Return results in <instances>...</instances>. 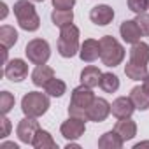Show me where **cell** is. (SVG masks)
Here are the masks:
<instances>
[{"label": "cell", "mask_w": 149, "mask_h": 149, "mask_svg": "<svg viewBox=\"0 0 149 149\" xmlns=\"http://www.w3.org/2000/svg\"><path fill=\"white\" fill-rule=\"evenodd\" d=\"M142 88H144V90L149 93V74H147V76L144 77V81H142Z\"/></svg>", "instance_id": "32"}, {"label": "cell", "mask_w": 149, "mask_h": 149, "mask_svg": "<svg viewBox=\"0 0 149 149\" xmlns=\"http://www.w3.org/2000/svg\"><path fill=\"white\" fill-rule=\"evenodd\" d=\"M100 79H102V72L98 70V67L95 65H88L83 68L81 72V84L88 86V88H95L100 86Z\"/></svg>", "instance_id": "17"}, {"label": "cell", "mask_w": 149, "mask_h": 149, "mask_svg": "<svg viewBox=\"0 0 149 149\" xmlns=\"http://www.w3.org/2000/svg\"><path fill=\"white\" fill-rule=\"evenodd\" d=\"M100 60L105 67H118L125 60V47L112 35H104L100 39Z\"/></svg>", "instance_id": "4"}, {"label": "cell", "mask_w": 149, "mask_h": 149, "mask_svg": "<svg viewBox=\"0 0 149 149\" xmlns=\"http://www.w3.org/2000/svg\"><path fill=\"white\" fill-rule=\"evenodd\" d=\"M2 147H11V149H19V147H18V144H14V142H4V144H2Z\"/></svg>", "instance_id": "33"}, {"label": "cell", "mask_w": 149, "mask_h": 149, "mask_svg": "<svg viewBox=\"0 0 149 149\" xmlns=\"http://www.w3.org/2000/svg\"><path fill=\"white\" fill-rule=\"evenodd\" d=\"M119 33H121L123 40L128 42V44H135V42H139L140 37L144 35L142 30L139 28V25H137L135 19H126V21H123L121 26H119Z\"/></svg>", "instance_id": "12"}, {"label": "cell", "mask_w": 149, "mask_h": 149, "mask_svg": "<svg viewBox=\"0 0 149 149\" xmlns=\"http://www.w3.org/2000/svg\"><path fill=\"white\" fill-rule=\"evenodd\" d=\"M76 6V0H53L54 9H72Z\"/></svg>", "instance_id": "30"}, {"label": "cell", "mask_w": 149, "mask_h": 149, "mask_svg": "<svg viewBox=\"0 0 149 149\" xmlns=\"http://www.w3.org/2000/svg\"><path fill=\"white\" fill-rule=\"evenodd\" d=\"M91 90H93V88H88V86H84V84L74 88L72 97H70V104H68V116L86 119V111H88V107L93 104V100L97 98ZM86 121H88V119H86Z\"/></svg>", "instance_id": "1"}, {"label": "cell", "mask_w": 149, "mask_h": 149, "mask_svg": "<svg viewBox=\"0 0 149 149\" xmlns=\"http://www.w3.org/2000/svg\"><path fill=\"white\" fill-rule=\"evenodd\" d=\"M25 54L33 65H44L51 56V47L44 39H32L25 47Z\"/></svg>", "instance_id": "6"}, {"label": "cell", "mask_w": 149, "mask_h": 149, "mask_svg": "<svg viewBox=\"0 0 149 149\" xmlns=\"http://www.w3.org/2000/svg\"><path fill=\"white\" fill-rule=\"evenodd\" d=\"M81 49L79 44V28L76 25H67L60 28V37H58V53L63 58H72L76 56Z\"/></svg>", "instance_id": "2"}, {"label": "cell", "mask_w": 149, "mask_h": 149, "mask_svg": "<svg viewBox=\"0 0 149 149\" xmlns=\"http://www.w3.org/2000/svg\"><path fill=\"white\" fill-rule=\"evenodd\" d=\"M44 91L49 95V97H54V98H60V97H63V93L67 91V84L61 81V79H56V77H53L46 86H44Z\"/></svg>", "instance_id": "26"}, {"label": "cell", "mask_w": 149, "mask_h": 149, "mask_svg": "<svg viewBox=\"0 0 149 149\" xmlns=\"http://www.w3.org/2000/svg\"><path fill=\"white\" fill-rule=\"evenodd\" d=\"M32 2H44V0H32Z\"/></svg>", "instance_id": "37"}, {"label": "cell", "mask_w": 149, "mask_h": 149, "mask_svg": "<svg viewBox=\"0 0 149 149\" xmlns=\"http://www.w3.org/2000/svg\"><path fill=\"white\" fill-rule=\"evenodd\" d=\"M130 98L137 111H147L149 109V93L142 86H135L130 91Z\"/></svg>", "instance_id": "20"}, {"label": "cell", "mask_w": 149, "mask_h": 149, "mask_svg": "<svg viewBox=\"0 0 149 149\" xmlns=\"http://www.w3.org/2000/svg\"><path fill=\"white\" fill-rule=\"evenodd\" d=\"M100 88H102L105 93H116V91L119 90V79H118V76H116V74H112V72L102 74Z\"/></svg>", "instance_id": "25"}, {"label": "cell", "mask_w": 149, "mask_h": 149, "mask_svg": "<svg viewBox=\"0 0 149 149\" xmlns=\"http://www.w3.org/2000/svg\"><path fill=\"white\" fill-rule=\"evenodd\" d=\"M130 61H135V63H140V65H147L149 63V44H146L142 40L132 44Z\"/></svg>", "instance_id": "18"}, {"label": "cell", "mask_w": 149, "mask_h": 149, "mask_svg": "<svg viewBox=\"0 0 149 149\" xmlns=\"http://www.w3.org/2000/svg\"><path fill=\"white\" fill-rule=\"evenodd\" d=\"M144 146H149V142H139V144H135V149H140Z\"/></svg>", "instance_id": "35"}, {"label": "cell", "mask_w": 149, "mask_h": 149, "mask_svg": "<svg viewBox=\"0 0 149 149\" xmlns=\"http://www.w3.org/2000/svg\"><path fill=\"white\" fill-rule=\"evenodd\" d=\"M125 74L126 77L132 79V81H144V77L147 76V65H140V63H135V61H128L125 65Z\"/></svg>", "instance_id": "21"}, {"label": "cell", "mask_w": 149, "mask_h": 149, "mask_svg": "<svg viewBox=\"0 0 149 149\" xmlns=\"http://www.w3.org/2000/svg\"><path fill=\"white\" fill-rule=\"evenodd\" d=\"M133 111H135V105H133V102H132L130 97H119L111 105V112L118 119L119 118H130L133 114Z\"/></svg>", "instance_id": "14"}, {"label": "cell", "mask_w": 149, "mask_h": 149, "mask_svg": "<svg viewBox=\"0 0 149 149\" xmlns=\"http://www.w3.org/2000/svg\"><path fill=\"white\" fill-rule=\"evenodd\" d=\"M54 77V70L49 67V65H37L35 70L32 72V83L39 88H44L51 79Z\"/></svg>", "instance_id": "16"}, {"label": "cell", "mask_w": 149, "mask_h": 149, "mask_svg": "<svg viewBox=\"0 0 149 149\" xmlns=\"http://www.w3.org/2000/svg\"><path fill=\"white\" fill-rule=\"evenodd\" d=\"M90 19L95 25H98V26H105V25H109L114 19V9L111 6H107V4L95 6L90 11Z\"/></svg>", "instance_id": "11"}, {"label": "cell", "mask_w": 149, "mask_h": 149, "mask_svg": "<svg viewBox=\"0 0 149 149\" xmlns=\"http://www.w3.org/2000/svg\"><path fill=\"white\" fill-rule=\"evenodd\" d=\"M123 144H125V140L118 135L116 130L105 132V133L98 139V147H100V149H121Z\"/></svg>", "instance_id": "19"}, {"label": "cell", "mask_w": 149, "mask_h": 149, "mask_svg": "<svg viewBox=\"0 0 149 149\" xmlns=\"http://www.w3.org/2000/svg\"><path fill=\"white\" fill-rule=\"evenodd\" d=\"M114 130H116L118 135L126 142V140H132V139L137 135V123H135L132 118H119L118 123L114 125Z\"/></svg>", "instance_id": "15"}, {"label": "cell", "mask_w": 149, "mask_h": 149, "mask_svg": "<svg viewBox=\"0 0 149 149\" xmlns=\"http://www.w3.org/2000/svg\"><path fill=\"white\" fill-rule=\"evenodd\" d=\"M51 19H53L54 26L63 28L74 21V13H72V9H54L51 13Z\"/></svg>", "instance_id": "24"}, {"label": "cell", "mask_w": 149, "mask_h": 149, "mask_svg": "<svg viewBox=\"0 0 149 149\" xmlns=\"http://www.w3.org/2000/svg\"><path fill=\"white\" fill-rule=\"evenodd\" d=\"M67 149H79V146H77V144H70V142H68V144H67Z\"/></svg>", "instance_id": "36"}, {"label": "cell", "mask_w": 149, "mask_h": 149, "mask_svg": "<svg viewBox=\"0 0 149 149\" xmlns=\"http://www.w3.org/2000/svg\"><path fill=\"white\" fill-rule=\"evenodd\" d=\"M109 114H111V104L105 98H95L93 104L86 111V119L95 121V123H102L107 119Z\"/></svg>", "instance_id": "10"}, {"label": "cell", "mask_w": 149, "mask_h": 149, "mask_svg": "<svg viewBox=\"0 0 149 149\" xmlns=\"http://www.w3.org/2000/svg\"><path fill=\"white\" fill-rule=\"evenodd\" d=\"M60 132H61V135H63L68 142L77 140V139H79V137H83V135H84V132H86V119H81V118H74V116H70L67 121H63V123H61Z\"/></svg>", "instance_id": "7"}, {"label": "cell", "mask_w": 149, "mask_h": 149, "mask_svg": "<svg viewBox=\"0 0 149 149\" xmlns=\"http://www.w3.org/2000/svg\"><path fill=\"white\" fill-rule=\"evenodd\" d=\"M135 21H137L139 28L142 30V33H144V35H149V14H146V13L137 14Z\"/></svg>", "instance_id": "29"}, {"label": "cell", "mask_w": 149, "mask_h": 149, "mask_svg": "<svg viewBox=\"0 0 149 149\" xmlns=\"http://www.w3.org/2000/svg\"><path fill=\"white\" fill-rule=\"evenodd\" d=\"M2 9H4V11H2V19H4V18L7 16V6H6L4 2H2Z\"/></svg>", "instance_id": "34"}, {"label": "cell", "mask_w": 149, "mask_h": 149, "mask_svg": "<svg viewBox=\"0 0 149 149\" xmlns=\"http://www.w3.org/2000/svg\"><path fill=\"white\" fill-rule=\"evenodd\" d=\"M128 9L135 14H142L149 9V0H128Z\"/></svg>", "instance_id": "28"}, {"label": "cell", "mask_w": 149, "mask_h": 149, "mask_svg": "<svg viewBox=\"0 0 149 149\" xmlns=\"http://www.w3.org/2000/svg\"><path fill=\"white\" fill-rule=\"evenodd\" d=\"M4 74L6 77L13 83H21L23 79H26L28 76V63L21 58H14L11 61L6 63V68H4Z\"/></svg>", "instance_id": "9"}, {"label": "cell", "mask_w": 149, "mask_h": 149, "mask_svg": "<svg viewBox=\"0 0 149 149\" xmlns=\"http://www.w3.org/2000/svg\"><path fill=\"white\" fill-rule=\"evenodd\" d=\"M0 123H2V133H0V137H2V139H6L9 133H11V121L6 118V114H4V118H2V121H0Z\"/></svg>", "instance_id": "31"}, {"label": "cell", "mask_w": 149, "mask_h": 149, "mask_svg": "<svg viewBox=\"0 0 149 149\" xmlns=\"http://www.w3.org/2000/svg\"><path fill=\"white\" fill-rule=\"evenodd\" d=\"M32 146H33L35 149H58V144L54 142L53 135H51L49 132H46V130H39V132H37V135H35Z\"/></svg>", "instance_id": "22"}, {"label": "cell", "mask_w": 149, "mask_h": 149, "mask_svg": "<svg viewBox=\"0 0 149 149\" xmlns=\"http://www.w3.org/2000/svg\"><path fill=\"white\" fill-rule=\"evenodd\" d=\"M79 58L83 61H95L100 58V40H95V39H86L83 44H81V49H79Z\"/></svg>", "instance_id": "13"}, {"label": "cell", "mask_w": 149, "mask_h": 149, "mask_svg": "<svg viewBox=\"0 0 149 149\" xmlns=\"http://www.w3.org/2000/svg\"><path fill=\"white\" fill-rule=\"evenodd\" d=\"M49 109V97L40 91H28L21 98V111L25 116L30 118H40Z\"/></svg>", "instance_id": "5"}, {"label": "cell", "mask_w": 149, "mask_h": 149, "mask_svg": "<svg viewBox=\"0 0 149 149\" xmlns=\"http://www.w3.org/2000/svg\"><path fill=\"white\" fill-rule=\"evenodd\" d=\"M39 130H40V126H39V121H37V118L25 116V118H23V119L18 123L16 135H18V139H19L23 144H32Z\"/></svg>", "instance_id": "8"}, {"label": "cell", "mask_w": 149, "mask_h": 149, "mask_svg": "<svg viewBox=\"0 0 149 149\" xmlns=\"http://www.w3.org/2000/svg\"><path fill=\"white\" fill-rule=\"evenodd\" d=\"M16 42H18V32H16L14 26H9V25L0 26V44H2V47L9 49Z\"/></svg>", "instance_id": "23"}, {"label": "cell", "mask_w": 149, "mask_h": 149, "mask_svg": "<svg viewBox=\"0 0 149 149\" xmlns=\"http://www.w3.org/2000/svg\"><path fill=\"white\" fill-rule=\"evenodd\" d=\"M14 95L9 93V91H2L0 93V111H2V114H7L13 107H14Z\"/></svg>", "instance_id": "27"}, {"label": "cell", "mask_w": 149, "mask_h": 149, "mask_svg": "<svg viewBox=\"0 0 149 149\" xmlns=\"http://www.w3.org/2000/svg\"><path fill=\"white\" fill-rule=\"evenodd\" d=\"M14 16L19 23V26L25 32H35L40 26V18L35 11V6L28 0H18L14 4Z\"/></svg>", "instance_id": "3"}]
</instances>
